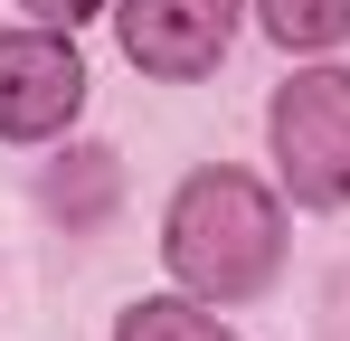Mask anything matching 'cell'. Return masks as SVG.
<instances>
[{"instance_id": "cell-1", "label": "cell", "mask_w": 350, "mask_h": 341, "mask_svg": "<svg viewBox=\"0 0 350 341\" xmlns=\"http://www.w3.org/2000/svg\"><path fill=\"white\" fill-rule=\"evenodd\" d=\"M161 256H171V275L189 294L246 303L256 284L275 275V256H284V218H275V199L246 170H199V180H180V199H171Z\"/></svg>"}, {"instance_id": "cell-2", "label": "cell", "mask_w": 350, "mask_h": 341, "mask_svg": "<svg viewBox=\"0 0 350 341\" xmlns=\"http://www.w3.org/2000/svg\"><path fill=\"white\" fill-rule=\"evenodd\" d=\"M275 162H284V190L303 209L350 199V76L341 66H312L275 95Z\"/></svg>"}, {"instance_id": "cell-3", "label": "cell", "mask_w": 350, "mask_h": 341, "mask_svg": "<svg viewBox=\"0 0 350 341\" xmlns=\"http://www.w3.org/2000/svg\"><path fill=\"white\" fill-rule=\"evenodd\" d=\"M85 105V66L57 29H0V142H38L76 123Z\"/></svg>"}, {"instance_id": "cell-4", "label": "cell", "mask_w": 350, "mask_h": 341, "mask_svg": "<svg viewBox=\"0 0 350 341\" xmlns=\"http://www.w3.org/2000/svg\"><path fill=\"white\" fill-rule=\"evenodd\" d=\"M114 19H123V57L161 86L208 76L237 38V0H123Z\"/></svg>"}, {"instance_id": "cell-5", "label": "cell", "mask_w": 350, "mask_h": 341, "mask_svg": "<svg viewBox=\"0 0 350 341\" xmlns=\"http://www.w3.org/2000/svg\"><path fill=\"white\" fill-rule=\"evenodd\" d=\"M114 341H237V332H218V323H208L199 303H180V294H142Z\"/></svg>"}, {"instance_id": "cell-6", "label": "cell", "mask_w": 350, "mask_h": 341, "mask_svg": "<svg viewBox=\"0 0 350 341\" xmlns=\"http://www.w3.org/2000/svg\"><path fill=\"white\" fill-rule=\"evenodd\" d=\"M265 29L284 48H332L350 38V0H265Z\"/></svg>"}, {"instance_id": "cell-7", "label": "cell", "mask_w": 350, "mask_h": 341, "mask_svg": "<svg viewBox=\"0 0 350 341\" xmlns=\"http://www.w3.org/2000/svg\"><path fill=\"white\" fill-rule=\"evenodd\" d=\"M48 199H57L66 218L85 227L95 209H105V199H114V152H76V162H66L57 180H48Z\"/></svg>"}, {"instance_id": "cell-8", "label": "cell", "mask_w": 350, "mask_h": 341, "mask_svg": "<svg viewBox=\"0 0 350 341\" xmlns=\"http://www.w3.org/2000/svg\"><path fill=\"white\" fill-rule=\"evenodd\" d=\"M29 10H38L48 29H76V19H85V10H105V0H29Z\"/></svg>"}]
</instances>
